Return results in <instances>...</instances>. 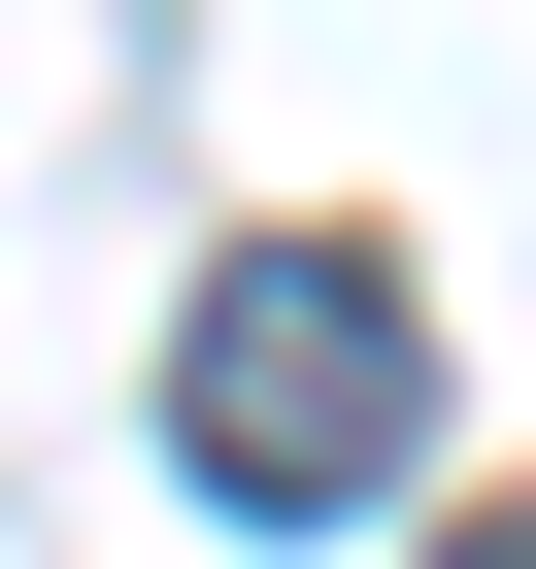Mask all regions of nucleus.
Returning a JSON list of instances; mask_svg holds the SVG:
<instances>
[{
  "label": "nucleus",
  "mask_w": 536,
  "mask_h": 569,
  "mask_svg": "<svg viewBox=\"0 0 536 569\" xmlns=\"http://www.w3.org/2000/svg\"><path fill=\"white\" fill-rule=\"evenodd\" d=\"M168 469H201L235 536H336V502H403V469H436V336H403V268H369V234H268V268H201Z\"/></svg>",
  "instance_id": "nucleus-1"
},
{
  "label": "nucleus",
  "mask_w": 536,
  "mask_h": 569,
  "mask_svg": "<svg viewBox=\"0 0 536 569\" xmlns=\"http://www.w3.org/2000/svg\"><path fill=\"white\" fill-rule=\"evenodd\" d=\"M469 569H536V536H469Z\"/></svg>",
  "instance_id": "nucleus-2"
}]
</instances>
